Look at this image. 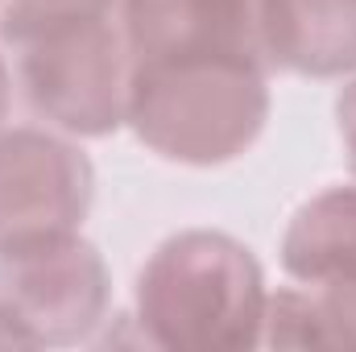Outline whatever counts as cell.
<instances>
[{
	"mask_svg": "<svg viewBox=\"0 0 356 352\" xmlns=\"http://www.w3.org/2000/svg\"><path fill=\"white\" fill-rule=\"evenodd\" d=\"M0 46L25 104L67 137H112L129 116L124 0H0Z\"/></svg>",
	"mask_w": 356,
	"mask_h": 352,
	"instance_id": "cell-1",
	"label": "cell"
},
{
	"mask_svg": "<svg viewBox=\"0 0 356 352\" xmlns=\"http://www.w3.org/2000/svg\"><path fill=\"white\" fill-rule=\"evenodd\" d=\"M141 340L170 352H245L266 344L269 286L245 241L220 228L166 237L137 273Z\"/></svg>",
	"mask_w": 356,
	"mask_h": 352,
	"instance_id": "cell-2",
	"label": "cell"
},
{
	"mask_svg": "<svg viewBox=\"0 0 356 352\" xmlns=\"http://www.w3.org/2000/svg\"><path fill=\"white\" fill-rule=\"evenodd\" d=\"M269 67L249 58H141L129 116L145 150L178 166H228L269 120Z\"/></svg>",
	"mask_w": 356,
	"mask_h": 352,
	"instance_id": "cell-3",
	"label": "cell"
},
{
	"mask_svg": "<svg viewBox=\"0 0 356 352\" xmlns=\"http://www.w3.org/2000/svg\"><path fill=\"white\" fill-rule=\"evenodd\" d=\"M112 273L79 232L0 249V315L25 349L88 344L108 323Z\"/></svg>",
	"mask_w": 356,
	"mask_h": 352,
	"instance_id": "cell-4",
	"label": "cell"
},
{
	"mask_svg": "<svg viewBox=\"0 0 356 352\" xmlns=\"http://www.w3.org/2000/svg\"><path fill=\"white\" fill-rule=\"evenodd\" d=\"M95 199L91 158L58 129H0V249L79 232Z\"/></svg>",
	"mask_w": 356,
	"mask_h": 352,
	"instance_id": "cell-5",
	"label": "cell"
},
{
	"mask_svg": "<svg viewBox=\"0 0 356 352\" xmlns=\"http://www.w3.org/2000/svg\"><path fill=\"white\" fill-rule=\"evenodd\" d=\"M133 63L141 58H249L273 71L266 0H124Z\"/></svg>",
	"mask_w": 356,
	"mask_h": 352,
	"instance_id": "cell-6",
	"label": "cell"
},
{
	"mask_svg": "<svg viewBox=\"0 0 356 352\" xmlns=\"http://www.w3.org/2000/svg\"><path fill=\"white\" fill-rule=\"evenodd\" d=\"M273 71L344 79L356 71V0H266Z\"/></svg>",
	"mask_w": 356,
	"mask_h": 352,
	"instance_id": "cell-7",
	"label": "cell"
},
{
	"mask_svg": "<svg viewBox=\"0 0 356 352\" xmlns=\"http://www.w3.org/2000/svg\"><path fill=\"white\" fill-rule=\"evenodd\" d=\"M282 269L298 286L356 290V186H327L290 216Z\"/></svg>",
	"mask_w": 356,
	"mask_h": 352,
	"instance_id": "cell-8",
	"label": "cell"
},
{
	"mask_svg": "<svg viewBox=\"0 0 356 352\" xmlns=\"http://www.w3.org/2000/svg\"><path fill=\"white\" fill-rule=\"evenodd\" d=\"M266 344L273 349H356V290L277 286L269 290Z\"/></svg>",
	"mask_w": 356,
	"mask_h": 352,
	"instance_id": "cell-9",
	"label": "cell"
},
{
	"mask_svg": "<svg viewBox=\"0 0 356 352\" xmlns=\"http://www.w3.org/2000/svg\"><path fill=\"white\" fill-rule=\"evenodd\" d=\"M336 129H340V141H344L348 170L356 178V71H353V79L340 88V95H336Z\"/></svg>",
	"mask_w": 356,
	"mask_h": 352,
	"instance_id": "cell-10",
	"label": "cell"
},
{
	"mask_svg": "<svg viewBox=\"0 0 356 352\" xmlns=\"http://www.w3.org/2000/svg\"><path fill=\"white\" fill-rule=\"evenodd\" d=\"M8 108H13V71H8V63L0 54V129L8 120Z\"/></svg>",
	"mask_w": 356,
	"mask_h": 352,
	"instance_id": "cell-11",
	"label": "cell"
},
{
	"mask_svg": "<svg viewBox=\"0 0 356 352\" xmlns=\"http://www.w3.org/2000/svg\"><path fill=\"white\" fill-rule=\"evenodd\" d=\"M0 349H25V340L17 336V328H13L4 315H0Z\"/></svg>",
	"mask_w": 356,
	"mask_h": 352,
	"instance_id": "cell-12",
	"label": "cell"
}]
</instances>
